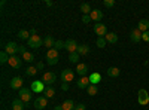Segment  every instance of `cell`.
Returning a JSON list of instances; mask_svg holds the SVG:
<instances>
[{
  "instance_id": "1",
  "label": "cell",
  "mask_w": 149,
  "mask_h": 110,
  "mask_svg": "<svg viewBox=\"0 0 149 110\" xmlns=\"http://www.w3.org/2000/svg\"><path fill=\"white\" fill-rule=\"evenodd\" d=\"M46 63L49 64V66H55L57 63H58V51L57 49H48V52H46Z\"/></svg>"
},
{
  "instance_id": "2",
  "label": "cell",
  "mask_w": 149,
  "mask_h": 110,
  "mask_svg": "<svg viewBox=\"0 0 149 110\" xmlns=\"http://www.w3.org/2000/svg\"><path fill=\"white\" fill-rule=\"evenodd\" d=\"M18 95H19L18 98H19V100H22L24 103L27 104V103H30V100L33 98V91H31L30 88H21Z\"/></svg>"
},
{
  "instance_id": "3",
  "label": "cell",
  "mask_w": 149,
  "mask_h": 110,
  "mask_svg": "<svg viewBox=\"0 0 149 110\" xmlns=\"http://www.w3.org/2000/svg\"><path fill=\"white\" fill-rule=\"evenodd\" d=\"M57 80V75L52 71H46L43 73V76H42V82L46 85V86H52V83H55Z\"/></svg>"
},
{
  "instance_id": "4",
  "label": "cell",
  "mask_w": 149,
  "mask_h": 110,
  "mask_svg": "<svg viewBox=\"0 0 149 110\" xmlns=\"http://www.w3.org/2000/svg\"><path fill=\"white\" fill-rule=\"evenodd\" d=\"M27 45H29V48H33V49H39L43 45V39H40L39 36H31L27 40Z\"/></svg>"
},
{
  "instance_id": "5",
  "label": "cell",
  "mask_w": 149,
  "mask_h": 110,
  "mask_svg": "<svg viewBox=\"0 0 149 110\" xmlns=\"http://www.w3.org/2000/svg\"><path fill=\"white\" fill-rule=\"evenodd\" d=\"M18 51H19V45H17L15 42H9V43H6V46H5V52H6L9 57L17 55Z\"/></svg>"
},
{
  "instance_id": "6",
  "label": "cell",
  "mask_w": 149,
  "mask_h": 110,
  "mask_svg": "<svg viewBox=\"0 0 149 110\" xmlns=\"http://www.w3.org/2000/svg\"><path fill=\"white\" fill-rule=\"evenodd\" d=\"M137 101H139L140 106L149 104V94H148L146 89H139V92H137Z\"/></svg>"
},
{
  "instance_id": "7",
  "label": "cell",
  "mask_w": 149,
  "mask_h": 110,
  "mask_svg": "<svg viewBox=\"0 0 149 110\" xmlns=\"http://www.w3.org/2000/svg\"><path fill=\"white\" fill-rule=\"evenodd\" d=\"M45 88H46V85H45L42 80H34V82L30 85V89H31L33 92H36V94H42V92L45 91Z\"/></svg>"
},
{
  "instance_id": "8",
  "label": "cell",
  "mask_w": 149,
  "mask_h": 110,
  "mask_svg": "<svg viewBox=\"0 0 149 110\" xmlns=\"http://www.w3.org/2000/svg\"><path fill=\"white\" fill-rule=\"evenodd\" d=\"M22 58L21 57H18V55H12L10 58H9V66L12 67V68H15V70H18V68H21V66H22Z\"/></svg>"
},
{
  "instance_id": "9",
  "label": "cell",
  "mask_w": 149,
  "mask_h": 110,
  "mask_svg": "<svg viewBox=\"0 0 149 110\" xmlns=\"http://www.w3.org/2000/svg\"><path fill=\"white\" fill-rule=\"evenodd\" d=\"M94 33L98 36V37H106L107 27L104 26V24H102V22H97L95 26H94Z\"/></svg>"
},
{
  "instance_id": "10",
  "label": "cell",
  "mask_w": 149,
  "mask_h": 110,
  "mask_svg": "<svg viewBox=\"0 0 149 110\" xmlns=\"http://www.w3.org/2000/svg\"><path fill=\"white\" fill-rule=\"evenodd\" d=\"M73 77H74V71H73V70L66 68V70L61 71V80H63V83H69V82H72Z\"/></svg>"
},
{
  "instance_id": "11",
  "label": "cell",
  "mask_w": 149,
  "mask_h": 110,
  "mask_svg": "<svg viewBox=\"0 0 149 110\" xmlns=\"http://www.w3.org/2000/svg\"><path fill=\"white\" fill-rule=\"evenodd\" d=\"M78 43H76V40H73V39H67L66 40V46H64V49L69 52V54H73V52H76L78 51Z\"/></svg>"
},
{
  "instance_id": "12",
  "label": "cell",
  "mask_w": 149,
  "mask_h": 110,
  "mask_svg": "<svg viewBox=\"0 0 149 110\" xmlns=\"http://www.w3.org/2000/svg\"><path fill=\"white\" fill-rule=\"evenodd\" d=\"M46 106H48V98L46 97H37V98L34 100V107L37 110H43Z\"/></svg>"
},
{
  "instance_id": "13",
  "label": "cell",
  "mask_w": 149,
  "mask_h": 110,
  "mask_svg": "<svg viewBox=\"0 0 149 110\" xmlns=\"http://www.w3.org/2000/svg\"><path fill=\"white\" fill-rule=\"evenodd\" d=\"M130 39H131V42H134V43H139V42L142 40V31H140L139 28L131 30V31H130Z\"/></svg>"
},
{
  "instance_id": "14",
  "label": "cell",
  "mask_w": 149,
  "mask_h": 110,
  "mask_svg": "<svg viewBox=\"0 0 149 110\" xmlns=\"http://www.w3.org/2000/svg\"><path fill=\"white\" fill-rule=\"evenodd\" d=\"M90 85H91V82H90V77H88V76L79 77V80H78V88H79V89H86Z\"/></svg>"
},
{
  "instance_id": "15",
  "label": "cell",
  "mask_w": 149,
  "mask_h": 110,
  "mask_svg": "<svg viewBox=\"0 0 149 110\" xmlns=\"http://www.w3.org/2000/svg\"><path fill=\"white\" fill-rule=\"evenodd\" d=\"M91 17V21H95V22H100L103 19V12L100 9H93V12L90 14Z\"/></svg>"
},
{
  "instance_id": "16",
  "label": "cell",
  "mask_w": 149,
  "mask_h": 110,
  "mask_svg": "<svg viewBox=\"0 0 149 110\" xmlns=\"http://www.w3.org/2000/svg\"><path fill=\"white\" fill-rule=\"evenodd\" d=\"M22 83H24V82H22V79H21L19 76H17V77H14V79L10 80V88H12V89H18V91H19V89L22 88Z\"/></svg>"
},
{
  "instance_id": "17",
  "label": "cell",
  "mask_w": 149,
  "mask_h": 110,
  "mask_svg": "<svg viewBox=\"0 0 149 110\" xmlns=\"http://www.w3.org/2000/svg\"><path fill=\"white\" fill-rule=\"evenodd\" d=\"M26 107H27V104L19 98H15L14 101H12V110H24Z\"/></svg>"
},
{
  "instance_id": "18",
  "label": "cell",
  "mask_w": 149,
  "mask_h": 110,
  "mask_svg": "<svg viewBox=\"0 0 149 110\" xmlns=\"http://www.w3.org/2000/svg\"><path fill=\"white\" fill-rule=\"evenodd\" d=\"M76 73L82 77V76H86V73H88V66L86 64H84V63H79L78 66H76Z\"/></svg>"
},
{
  "instance_id": "19",
  "label": "cell",
  "mask_w": 149,
  "mask_h": 110,
  "mask_svg": "<svg viewBox=\"0 0 149 110\" xmlns=\"http://www.w3.org/2000/svg\"><path fill=\"white\" fill-rule=\"evenodd\" d=\"M137 28H139L142 33L149 31V21H148V19H140L139 24H137Z\"/></svg>"
},
{
  "instance_id": "20",
  "label": "cell",
  "mask_w": 149,
  "mask_h": 110,
  "mask_svg": "<svg viewBox=\"0 0 149 110\" xmlns=\"http://www.w3.org/2000/svg\"><path fill=\"white\" fill-rule=\"evenodd\" d=\"M88 77H90V82H91V85H95V83H98V82L102 80V75H100V73H97V71L91 73V75H90Z\"/></svg>"
},
{
  "instance_id": "21",
  "label": "cell",
  "mask_w": 149,
  "mask_h": 110,
  "mask_svg": "<svg viewBox=\"0 0 149 110\" xmlns=\"http://www.w3.org/2000/svg\"><path fill=\"white\" fill-rule=\"evenodd\" d=\"M43 45H45V48H49V49H52L54 45H55V40H54L52 36H46V37L43 39Z\"/></svg>"
},
{
  "instance_id": "22",
  "label": "cell",
  "mask_w": 149,
  "mask_h": 110,
  "mask_svg": "<svg viewBox=\"0 0 149 110\" xmlns=\"http://www.w3.org/2000/svg\"><path fill=\"white\" fill-rule=\"evenodd\" d=\"M104 39H106L107 43H116L118 42V36H116V33H107Z\"/></svg>"
},
{
  "instance_id": "23",
  "label": "cell",
  "mask_w": 149,
  "mask_h": 110,
  "mask_svg": "<svg viewBox=\"0 0 149 110\" xmlns=\"http://www.w3.org/2000/svg\"><path fill=\"white\" fill-rule=\"evenodd\" d=\"M119 68L118 67H109L107 68V76H110V77H118L119 76Z\"/></svg>"
},
{
  "instance_id": "24",
  "label": "cell",
  "mask_w": 149,
  "mask_h": 110,
  "mask_svg": "<svg viewBox=\"0 0 149 110\" xmlns=\"http://www.w3.org/2000/svg\"><path fill=\"white\" fill-rule=\"evenodd\" d=\"M81 12H82L84 15H90L91 12H93V9H91L90 3H82V5H81Z\"/></svg>"
},
{
  "instance_id": "25",
  "label": "cell",
  "mask_w": 149,
  "mask_h": 110,
  "mask_svg": "<svg viewBox=\"0 0 149 110\" xmlns=\"http://www.w3.org/2000/svg\"><path fill=\"white\" fill-rule=\"evenodd\" d=\"M76 52H78L79 55H86V54L90 52V46H88V45H79Z\"/></svg>"
},
{
  "instance_id": "26",
  "label": "cell",
  "mask_w": 149,
  "mask_h": 110,
  "mask_svg": "<svg viewBox=\"0 0 149 110\" xmlns=\"http://www.w3.org/2000/svg\"><path fill=\"white\" fill-rule=\"evenodd\" d=\"M18 37H19L21 40H29V39L31 37V34H30V31H27V30H19Z\"/></svg>"
},
{
  "instance_id": "27",
  "label": "cell",
  "mask_w": 149,
  "mask_h": 110,
  "mask_svg": "<svg viewBox=\"0 0 149 110\" xmlns=\"http://www.w3.org/2000/svg\"><path fill=\"white\" fill-rule=\"evenodd\" d=\"M43 94H45L46 98H52V97L55 95V89H54L52 86H46L45 91H43Z\"/></svg>"
},
{
  "instance_id": "28",
  "label": "cell",
  "mask_w": 149,
  "mask_h": 110,
  "mask_svg": "<svg viewBox=\"0 0 149 110\" xmlns=\"http://www.w3.org/2000/svg\"><path fill=\"white\" fill-rule=\"evenodd\" d=\"M79 58H81V55H79L78 52L69 54V61H70V63H73V64H79V63H78V61H79Z\"/></svg>"
},
{
  "instance_id": "29",
  "label": "cell",
  "mask_w": 149,
  "mask_h": 110,
  "mask_svg": "<svg viewBox=\"0 0 149 110\" xmlns=\"http://www.w3.org/2000/svg\"><path fill=\"white\" fill-rule=\"evenodd\" d=\"M61 106H63V109H64V110H74V103H73L72 100H66Z\"/></svg>"
},
{
  "instance_id": "30",
  "label": "cell",
  "mask_w": 149,
  "mask_h": 110,
  "mask_svg": "<svg viewBox=\"0 0 149 110\" xmlns=\"http://www.w3.org/2000/svg\"><path fill=\"white\" fill-rule=\"evenodd\" d=\"M86 91H88V95L94 97V95H97V92H98V88H97V85H90V86L86 88Z\"/></svg>"
},
{
  "instance_id": "31",
  "label": "cell",
  "mask_w": 149,
  "mask_h": 110,
  "mask_svg": "<svg viewBox=\"0 0 149 110\" xmlns=\"http://www.w3.org/2000/svg\"><path fill=\"white\" fill-rule=\"evenodd\" d=\"M22 59L26 61V63H33V61H34V55H33L31 52H29V51H27L26 54L22 55Z\"/></svg>"
},
{
  "instance_id": "32",
  "label": "cell",
  "mask_w": 149,
  "mask_h": 110,
  "mask_svg": "<svg viewBox=\"0 0 149 110\" xmlns=\"http://www.w3.org/2000/svg\"><path fill=\"white\" fill-rule=\"evenodd\" d=\"M9 55L5 52V51H2V52H0V63H2V64H6L8 63V61H9Z\"/></svg>"
},
{
  "instance_id": "33",
  "label": "cell",
  "mask_w": 149,
  "mask_h": 110,
  "mask_svg": "<svg viewBox=\"0 0 149 110\" xmlns=\"http://www.w3.org/2000/svg\"><path fill=\"white\" fill-rule=\"evenodd\" d=\"M36 73H37L36 66H30V67H27V70H26V75H27V76H34Z\"/></svg>"
},
{
  "instance_id": "34",
  "label": "cell",
  "mask_w": 149,
  "mask_h": 110,
  "mask_svg": "<svg viewBox=\"0 0 149 110\" xmlns=\"http://www.w3.org/2000/svg\"><path fill=\"white\" fill-rule=\"evenodd\" d=\"M64 46H66V42H63V40H55V45H54V49L60 51V49H64Z\"/></svg>"
},
{
  "instance_id": "35",
  "label": "cell",
  "mask_w": 149,
  "mask_h": 110,
  "mask_svg": "<svg viewBox=\"0 0 149 110\" xmlns=\"http://www.w3.org/2000/svg\"><path fill=\"white\" fill-rule=\"evenodd\" d=\"M106 43H107V42H106L104 37H97V40H95V45H97L98 48H102V49L106 46Z\"/></svg>"
},
{
  "instance_id": "36",
  "label": "cell",
  "mask_w": 149,
  "mask_h": 110,
  "mask_svg": "<svg viewBox=\"0 0 149 110\" xmlns=\"http://www.w3.org/2000/svg\"><path fill=\"white\" fill-rule=\"evenodd\" d=\"M103 3H104L106 8H113L115 6V0H104Z\"/></svg>"
},
{
  "instance_id": "37",
  "label": "cell",
  "mask_w": 149,
  "mask_h": 110,
  "mask_svg": "<svg viewBox=\"0 0 149 110\" xmlns=\"http://www.w3.org/2000/svg\"><path fill=\"white\" fill-rule=\"evenodd\" d=\"M90 21H91V17L90 15H82V22L84 24H88Z\"/></svg>"
},
{
  "instance_id": "38",
  "label": "cell",
  "mask_w": 149,
  "mask_h": 110,
  "mask_svg": "<svg viewBox=\"0 0 149 110\" xmlns=\"http://www.w3.org/2000/svg\"><path fill=\"white\" fill-rule=\"evenodd\" d=\"M142 40H145V42H149V31H145V33H142Z\"/></svg>"
},
{
  "instance_id": "39",
  "label": "cell",
  "mask_w": 149,
  "mask_h": 110,
  "mask_svg": "<svg viewBox=\"0 0 149 110\" xmlns=\"http://www.w3.org/2000/svg\"><path fill=\"white\" fill-rule=\"evenodd\" d=\"M74 110H85V104L79 103L78 106H74Z\"/></svg>"
},
{
  "instance_id": "40",
  "label": "cell",
  "mask_w": 149,
  "mask_h": 110,
  "mask_svg": "<svg viewBox=\"0 0 149 110\" xmlns=\"http://www.w3.org/2000/svg\"><path fill=\"white\" fill-rule=\"evenodd\" d=\"M43 67H45V64L42 63V61H40V63H37V64H36V68H37V70H43Z\"/></svg>"
},
{
  "instance_id": "41",
  "label": "cell",
  "mask_w": 149,
  "mask_h": 110,
  "mask_svg": "<svg viewBox=\"0 0 149 110\" xmlns=\"http://www.w3.org/2000/svg\"><path fill=\"white\" fill-rule=\"evenodd\" d=\"M61 89H63V91H69V83H63V85H61Z\"/></svg>"
},
{
  "instance_id": "42",
  "label": "cell",
  "mask_w": 149,
  "mask_h": 110,
  "mask_svg": "<svg viewBox=\"0 0 149 110\" xmlns=\"http://www.w3.org/2000/svg\"><path fill=\"white\" fill-rule=\"evenodd\" d=\"M45 3H46V6H49V8H51V6L54 5V2H51V0H46V2H45Z\"/></svg>"
},
{
  "instance_id": "43",
  "label": "cell",
  "mask_w": 149,
  "mask_h": 110,
  "mask_svg": "<svg viewBox=\"0 0 149 110\" xmlns=\"http://www.w3.org/2000/svg\"><path fill=\"white\" fill-rule=\"evenodd\" d=\"M54 110H64V109H63V106H55Z\"/></svg>"
},
{
  "instance_id": "44",
  "label": "cell",
  "mask_w": 149,
  "mask_h": 110,
  "mask_svg": "<svg viewBox=\"0 0 149 110\" xmlns=\"http://www.w3.org/2000/svg\"><path fill=\"white\" fill-rule=\"evenodd\" d=\"M30 34H31V36H36V28H31V30H30Z\"/></svg>"
}]
</instances>
